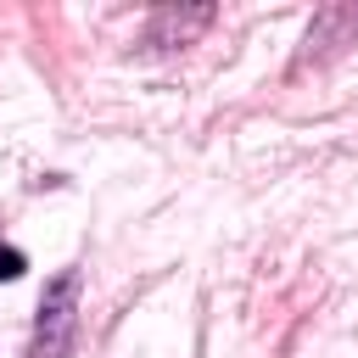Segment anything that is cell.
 Listing matches in <instances>:
<instances>
[{
  "instance_id": "6da1fadb",
  "label": "cell",
  "mask_w": 358,
  "mask_h": 358,
  "mask_svg": "<svg viewBox=\"0 0 358 358\" xmlns=\"http://www.w3.org/2000/svg\"><path fill=\"white\" fill-rule=\"evenodd\" d=\"M78 291H84L78 268H62V274L45 280L22 358H73V341H78Z\"/></svg>"
},
{
  "instance_id": "7a4b0ae2",
  "label": "cell",
  "mask_w": 358,
  "mask_h": 358,
  "mask_svg": "<svg viewBox=\"0 0 358 358\" xmlns=\"http://www.w3.org/2000/svg\"><path fill=\"white\" fill-rule=\"evenodd\" d=\"M213 6H157L151 22H145V50H173V45H190L201 28H213Z\"/></svg>"
},
{
  "instance_id": "3957f363",
  "label": "cell",
  "mask_w": 358,
  "mask_h": 358,
  "mask_svg": "<svg viewBox=\"0 0 358 358\" xmlns=\"http://www.w3.org/2000/svg\"><path fill=\"white\" fill-rule=\"evenodd\" d=\"M358 34V6H324L319 17H313V28H308V56H324V50H336V45H347ZM302 56V62H308Z\"/></svg>"
},
{
  "instance_id": "277c9868",
  "label": "cell",
  "mask_w": 358,
  "mask_h": 358,
  "mask_svg": "<svg viewBox=\"0 0 358 358\" xmlns=\"http://www.w3.org/2000/svg\"><path fill=\"white\" fill-rule=\"evenodd\" d=\"M28 274V257L17 246H0V280H22Z\"/></svg>"
}]
</instances>
